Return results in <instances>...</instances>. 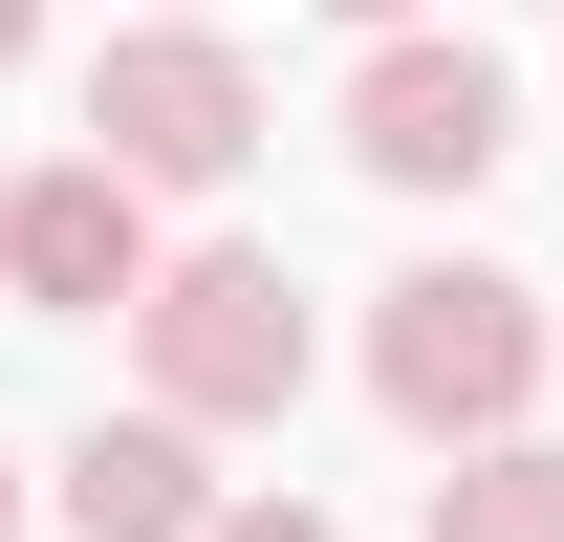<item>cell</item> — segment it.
I'll return each mask as SVG.
<instances>
[{
  "instance_id": "1",
  "label": "cell",
  "mask_w": 564,
  "mask_h": 542,
  "mask_svg": "<svg viewBox=\"0 0 564 542\" xmlns=\"http://www.w3.org/2000/svg\"><path fill=\"white\" fill-rule=\"evenodd\" d=\"M369 391L413 412V434H456V456H499V434H521V391H543V282L413 261L391 304H369Z\"/></svg>"
},
{
  "instance_id": "2",
  "label": "cell",
  "mask_w": 564,
  "mask_h": 542,
  "mask_svg": "<svg viewBox=\"0 0 564 542\" xmlns=\"http://www.w3.org/2000/svg\"><path fill=\"white\" fill-rule=\"evenodd\" d=\"M131 347H152V412H174V434H261V412H304V282L239 261V239L152 282Z\"/></svg>"
},
{
  "instance_id": "3",
  "label": "cell",
  "mask_w": 564,
  "mask_h": 542,
  "mask_svg": "<svg viewBox=\"0 0 564 542\" xmlns=\"http://www.w3.org/2000/svg\"><path fill=\"white\" fill-rule=\"evenodd\" d=\"M87 152H109L131 196H217V174L261 152V87H239V44H196V22L109 44V66H87Z\"/></svg>"
},
{
  "instance_id": "4",
  "label": "cell",
  "mask_w": 564,
  "mask_h": 542,
  "mask_svg": "<svg viewBox=\"0 0 564 542\" xmlns=\"http://www.w3.org/2000/svg\"><path fill=\"white\" fill-rule=\"evenodd\" d=\"M348 152L391 174V196H478L499 152H521V87H499L478 44H369L348 66Z\"/></svg>"
},
{
  "instance_id": "5",
  "label": "cell",
  "mask_w": 564,
  "mask_h": 542,
  "mask_svg": "<svg viewBox=\"0 0 564 542\" xmlns=\"http://www.w3.org/2000/svg\"><path fill=\"white\" fill-rule=\"evenodd\" d=\"M0 282H22V304H152V196L131 174H109V152H66V174H22V196H0Z\"/></svg>"
},
{
  "instance_id": "6",
  "label": "cell",
  "mask_w": 564,
  "mask_h": 542,
  "mask_svg": "<svg viewBox=\"0 0 564 542\" xmlns=\"http://www.w3.org/2000/svg\"><path fill=\"white\" fill-rule=\"evenodd\" d=\"M217 521H239V499L196 477V434H174V412H109V434L66 456V542H217Z\"/></svg>"
},
{
  "instance_id": "7",
  "label": "cell",
  "mask_w": 564,
  "mask_h": 542,
  "mask_svg": "<svg viewBox=\"0 0 564 542\" xmlns=\"http://www.w3.org/2000/svg\"><path fill=\"white\" fill-rule=\"evenodd\" d=\"M434 542H564V456H543V434L456 456V477H434Z\"/></svg>"
},
{
  "instance_id": "8",
  "label": "cell",
  "mask_w": 564,
  "mask_h": 542,
  "mask_svg": "<svg viewBox=\"0 0 564 542\" xmlns=\"http://www.w3.org/2000/svg\"><path fill=\"white\" fill-rule=\"evenodd\" d=\"M217 542H326V499H239V521H217Z\"/></svg>"
},
{
  "instance_id": "9",
  "label": "cell",
  "mask_w": 564,
  "mask_h": 542,
  "mask_svg": "<svg viewBox=\"0 0 564 542\" xmlns=\"http://www.w3.org/2000/svg\"><path fill=\"white\" fill-rule=\"evenodd\" d=\"M22 44H44V0H0V66H22Z\"/></svg>"
},
{
  "instance_id": "10",
  "label": "cell",
  "mask_w": 564,
  "mask_h": 542,
  "mask_svg": "<svg viewBox=\"0 0 564 542\" xmlns=\"http://www.w3.org/2000/svg\"><path fill=\"white\" fill-rule=\"evenodd\" d=\"M348 22H391V44H413V0H348Z\"/></svg>"
},
{
  "instance_id": "11",
  "label": "cell",
  "mask_w": 564,
  "mask_h": 542,
  "mask_svg": "<svg viewBox=\"0 0 564 542\" xmlns=\"http://www.w3.org/2000/svg\"><path fill=\"white\" fill-rule=\"evenodd\" d=\"M0 521H22V477H0Z\"/></svg>"
},
{
  "instance_id": "12",
  "label": "cell",
  "mask_w": 564,
  "mask_h": 542,
  "mask_svg": "<svg viewBox=\"0 0 564 542\" xmlns=\"http://www.w3.org/2000/svg\"><path fill=\"white\" fill-rule=\"evenodd\" d=\"M174 22H196V0H174Z\"/></svg>"
}]
</instances>
